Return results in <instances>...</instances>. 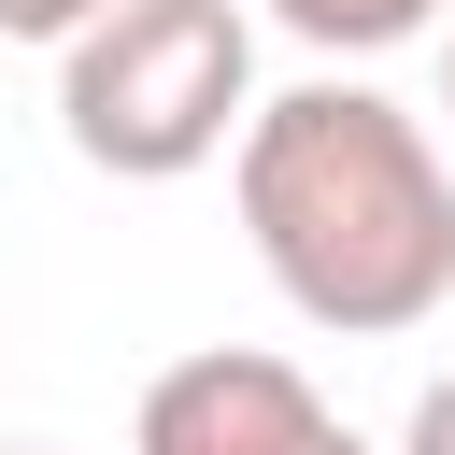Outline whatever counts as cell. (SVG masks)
I'll return each mask as SVG.
<instances>
[{
  "mask_svg": "<svg viewBox=\"0 0 455 455\" xmlns=\"http://www.w3.org/2000/svg\"><path fill=\"white\" fill-rule=\"evenodd\" d=\"M228 199L270 299L327 341H412L455 299V156L355 71L256 100V128L228 142Z\"/></svg>",
  "mask_w": 455,
  "mask_h": 455,
  "instance_id": "1",
  "label": "cell"
},
{
  "mask_svg": "<svg viewBox=\"0 0 455 455\" xmlns=\"http://www.w3.org/2000/svg\"><path fill=\"white\" fill-rule=\"evenodd\" d=\"M256 128V14L242 0H114L57 43V142L114 185H185Z\"/></svg>",
  "mask_w": 455,
  "mask_h": 455,
  "instance_id": "2",
  "label": "cell"
},
{
  "mask_svg": "<svg viewBox=\"0 0 455 455\" xmlns=\"http://www.w3.org/2000/svg\"><path fill=\"white\" fill-rule=\"evenodd\" d=\"M128 455H370V441L327 412V384H313L299 355H270V341H199V355H171V370L142 384Z\"/></svg>",
  "mask_w": 455,
  "mask_h": 455,
  "instance_id": "3",
  "label": "cell"
},
{
  "mask_svg": "<svg viewBox=\"0 0 455 455\" xmlns=\"http://www.w3.org/2000/svg\"><path fill=\"white\" fill-rule=\"evenodd\" d=\"M455 0H270V28L284 43H313V57H398V43H427Z\"/></svg>",
  "mask_w": 455,
  "mask_h": 455,
  "instance_id": "4",
  "label": "cell"
},
{
  "mask_svg": "<svg viewBox=\"0 0 455 455\" xmlns=\"http://www.w3.org/2000/svg\"><path fill=\"white\" fill-rule=\"evenodd\" d=\"M114 0H0V43H71V28H100Z\"/></svg>",
  "mask_w": 455,
  "mask_h": 455,
  "instance_id": "5",
  "label": "cell"
},
{
  "mask_svg": "<svg viewBox=\"0 0 455 455\" xmlns=\"http://www.w3.org/2000/svg\"><path fill=\"white\" fill-rule=\"evenodd\" d=\"M398 455H455V370H441V384H412V412H398Z\"/></svg>",
  "mask_w": 455,
  "mask_h": 455,
  "instance_id": "6",
  "label": "cell"
},
{
  "mask_svg": "<svg viewBox=\"0 0 455 455\" xmlns=\"http://www.w3.org/2000/svg\"><path fill=\"white\" fill-rule=\"evenodd\" d=\"M441 114H455V28H441Z\"/></svg>",
  "mask_w": 455,
  "mask_h": 455,
  "instance_id": "7",
  "label": "cell"
},
{
  "mask_svg": "<svg viewBox=\"0 0 455 455\" xmlns=\"http://www.w3.org/2000/svg\"><path fill=\"white\" fill-rule=\"evenodd\" d=\"M0 455H57V441H0Z\"/></svg>",
  "mask_w": 455,
  "mask_h": 455,
  "instance_id": "8",
  "label": "cell"
}]
</instances>
